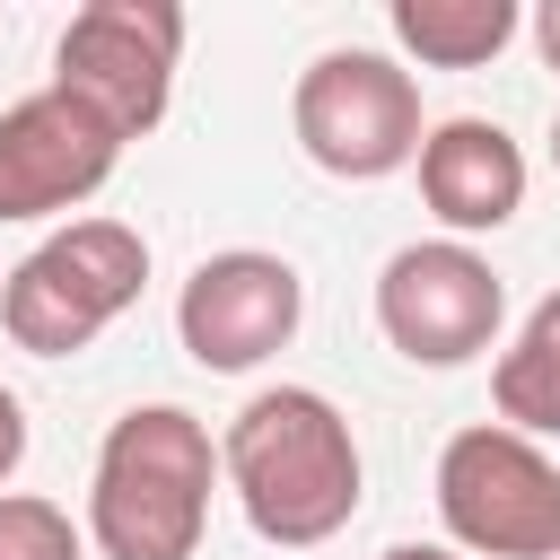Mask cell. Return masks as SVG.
Listing matches in <instances>:
<instances>
[{"label": "cell", "mask_w": 560, "mask_h": 560, "mask_svg": "<svg viewBox=\"0 0 560 560\" xmlns=\"http://www.w3.org/2000/svg\"><path fill=\"white\" fill-rule=\"evenodd\" d=\"M122 131L96 122L79 96L61 88H35L0 114V228H26V219H61L79 201H96L122 166Z\"/></svg>", "instance_id": "9"}, {"label": "cell", "mask_w": 560, "mask_h": 560, "mask_svg": "<svg viewBox=\"0 0 560 560\" xmlns=\"http://www.w3.org/2000/svg\"><path fill=\"white\" fill-rule=\"evenodd\" d=\"M219 481V438L184 402H131L88 472V542L105 560H192Z\"/></svg>", "instance_id": "2"}, {"label": "cell", "mask_w": 560, "mask_h": 560, "mask_svg": "<svg viewBox=\"0 0 560 560\" xmlns=\"http://www.w3.org/2000/svg\"><path fill=\"white\" fill-rule=\"evenodd\" d=\"M499 324H508V280L464 236H420V245L385 254V271H376V332L411 368H464V359L499 350Z\"/></svg>", "instance_id": "7"}, {"label": "cell", "mask_w": 560, "mask_h": 560, "mask_svg": "<svg viewBox=\"0 0 560 560\" xmlns=\"http://www.w3.org/2000/svg\"><path fill=\"white\" fill-rule=\"evenodd\" d=\"M438 525L464 560H560V464L508 420H472L438 455Z\"/></svg>", "instance_id": "5"}, {"label": "cell", "mask_w": 560, "mask_h": 560, "mask_svg": "<svg viewBox=\"0 0 560 560\" xmlns=\"http://www.w3.org/2000/svg\"><path fill=\"white\" fill-rule=\"evenodd\" d=\"M26 464V402L0 385V490H9V472Z\"/></svg>", "instance_id": "14"}, {"label": "cell", "mask_w": 560, "mask_h": 560, "mask_svg": "<svg viewBox=\"0 0 560 560\" xmlns=\"http://www.w3.org/2000/svg\"><path fill=\"white\" fill-rule=\"evenodd\" d=\"M525 35H534V52H542V70H560V0H542V9L525 18Z\"/></svg>", "instance_id": "15"}, {"label": "cell", "mask_w": 560, "mask_h": 560, "mask_svg": "<svg viewBox=\"0 0 560 560\" xmlns=\"http://www.w3.org/2000/svg\"><path fill=\"white\" fill-rule=\"evenodd\" d=\"M79 551H88V525H70L61 499L0 490V560H79Z\"/></svg>", "instance_id": "13"}, {"label": "cell", "mask_w": 560, "mask_h": 560, "mask_svg": "<svg viewBox=\"0 0 560 560\" xmlns=\"http://www.w3.org/2000/svg\"><path fill=\"white\" fill-rule=\"evenodd\" d=\"M298 315H306V280L289 254H262V245H228L192 262V280L175 289V341L210 376H245L271 350H289Z\"/></svg>", "instance_id": "8"}, {"label": "cell", "mask_w": 560, "mask_h": 560, "mask_svg": "<svg viewBox=\"0 0 560 560\" xmlns=\"http://www.w3.org/2000/svg\"><path fill=\"white\" fill-rule=\"evenodd\" d=\"M289 131L298 149L341 175V184H385L402 166H420V79L394 61V52H368V44H332L298 70V96H289Z\"/></svg>", "instance_id": "4"}, {"label": "cell", "mask_w": 560, "mask_h": 560, "mask_svg": "<svg viewBox=\"0 0 560 560\" xmlns=\"http://www.w3.org/2000/svg\"><path fill=\"white\" fill-rule=\"evenodd\" d=\"M140 289H149V236L122 219H70L0 280V332L26 359H79L140 306Z\"/></svg>", "instance_id": "3"}, {"label": "cell", "mask_w": 560, "mask_h": 560, "mask_svg": "<svg viewBox=\"0 0 560 560\" xmlns=\"http://www.w3.org/2000/svg\"><path fill=\"white\" fill-rule=\"evenodd\" d=\"M420 201L438 210L446 236H490L525 210V149L508 122H481V114H446L429 122L420 140Z\"/></svg>", "instance_id": "10"}, {"label": "cell", "mask_w": 560, "mask_h": 560, "mask_svg": "<svg viewBox=\"0 0 560 560\" xmlns=\"http://www.w3.org/2000/svg\"><path fill=\"white\" fill-rule=\"evenodd\" d=\"M175 61H184V9L175 0H88V9H70L61 44H52V88L79 96L122 140H149L166 122Z\"/></svg>", "instance_id": "6"}, {"label": "cell", "mask_w": 560, "mask_h": 560, "mask_svg": "<svg viewBox=\"0 0 560 560\" xmlns=\"http://www.w3.org/2000/svg\"><path fill=\"white\" fill-rule=\"evenodd\" d=\"M0 280H9V271H0Z\"/></svg>", "instance_id": "18"}, {"label": "cell", "mask_w": 560, "mask_h": 560, "mask_svg": "<svg viewBox=\"0 0 560 560\" xmlns=\"http://www.w3.org/2000/svg\"><path fill=\"white\" fill-rule=\"evenodd\" d=\"M219 472H228L245 525H254L271 551H315V542H332V534L359 516V490H368L359 438H350L341 402L315 394V385H262V394L228 420Z\"/></svg>", "instance_id": "1"}, {"label": "cell", "mask_w": 560, "mask_h": 560, "mask_svg": "<svg viewBox=\"0 0 560 560\" xmlns=\"http://www.w3.org/2000/svg\"><path fill=\"white\" fill-rule=\"evenodd\" d=\"M376 560H464L455 542H394V551H376Z\"/></svg>", "instance_id": "16"}, {"label": "cell", "mask_w": 560, "mask_h": 560, "mask_svg": "<svg viewBox=\"0 0 560 560\" xmlns=\"http://www.w3.org/2000/svg\"><path fill=\"white\" fill-rule=\"evenodd\" d=\"M516 26V0H394V44L420 70H490Z\"/></svg>", "instance_id": "11"}, {"label": "cell", "mask_w": 560, "mask_h": 560, "mask_svg": "<svg viewBox=\"0 0 560 560\" xmlns=\"http://www.w3.org/2000/svg\"><path fill=\"white\" fill-rule=\"evenodd\" d=\"M551 166H560V122H551Z\"/></svg>", "instance_id": "17"}, {"label": "cell", "mask_w": 560, "mask_h": 560, "mask_svg": "<svg viewBox=\"0 0 560 560\" xmlns=\"http://www.w3.org/2000/svg\"><path fill=\"white\" fill-rule=\"evenodd\" d=\"M490 402L525 438H560V289L516 324V341L490 359Z\"/></svg>", "instance_id": "12"}]
</instances>
